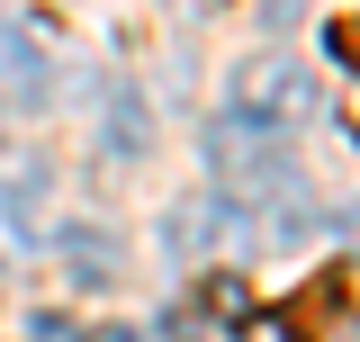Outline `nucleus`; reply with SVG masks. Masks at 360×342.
<instances>
[{
    "label": "nucleus",
    "instance_id": "nucleus-3",
    "mask_svg": "<svg viewBox=\"0 0 360 342\" xmlns=\"http://www.w3.org/2000/svg\"><path fill=\"white\" fill-rule=\"evenodd\" d=\"M198 306H207L217 324H243V315H252V289H243L234 270H207V279H198Z\"/></svg>",
    "mask_w": 360,
    "mask_h": 342
},
{
    "label": "nucleus",
    "instance_id": "nucleus-2",
    "mask_svg": "<svg viewBox=\"0 0 360 342\" xmlns=\"http://www.w3.org/2000/svg\"><path fill=\"white\" fill-rule=\"evenodd\" d=\"M217 171H234V189L288 198V153L270 144V127H243V118H225V127H217Z\"/></svg>",
    "mask_w": 360,
    "mask_h": 342
},
{
    "label": "nucleus",
    "instance_id": "nucleus-9",
    "mask_svg": "<svg viewBox=\"0 0 360 342\" xmlns=\"http://www.w3.org/2000/svg\"><path fill=\"white\" fill-rule=\"evenodd\" d=\"M27 342H72V324L63 315H27Z\"/></svg>",
    "mask_w": 360,
    "mask_h": 342
},
{
    "label": "nucleus",
    "instance_id": "nucleus-6",
    "mask_svg": "<svg viewBox=\"0 0 360 342\" xmlns=\"http://www.w3.org/2000/svg\"><path fill=\"white\" fill-rule=\"evenodd\" d=\"M207 225H217V208H207V198L172 208V253H198V243H207Z\"/></svg>",
    "mask_w": 360,
    "mask_h": 342
},
{
    "label": "nucleus",
    "instance_id": "nucleus-8",
    "mask_svg": "<svg viewBox=\"0 0 360 342\" xmlns=\"http://www.w3.org/2000/svg\"><path fill=\"white\" fill-rule=\"evenodd\" d=\"M324 45H333L342 63H360V18H333V27H324Z\"/></svg>",
    "mask_w": 360,
    "mask_h": 342
},
{
    "label": "nucleus",
    "instance_id": "nucleus-1",
    "mask_svg": "<svg viewBox=\"0 0 360 342\" xmlns=\"http://www.w3.org/2000/svg\"><path fill=\"white\" fill-rule=\"evenodd\" d=\"M307 99H315V82L288 54H252V63L234 72V118H243V127H297Z\"/></svg>",
    "mask_w": 360,
    "mask_h": 342
},
{
    "label": "nucleus",
    "instance_id": "nucleus-10",
    "mask_svg": "<svg viewBox=\"0 0 360 342\" xmlns=\"http://www.w3.org/2000/svg\"><path fill=\"white\" fill-rule=\"evenodd\" d=\"M108 342H135V334H108Z\"/></svg>",
    "mask_w": 360,
    "mask_h": 342
},
{
    "label": "nucleus",
    "instance_id": "nucleus-4",
    "mask_svg": "<svg viewBox=\"0 0 360 342\" xmlns=\"http://www.w3.org/2000/svg\"><path fill=\"white\" fill-rule=\"evenodd\" d=\"M0 72L18 82V99H37V90H45V63L27 54V37H18V27H0Z\"/></svg>",
    "mask_w": 360,
    "mask_h": 342
},
{
    "label": "nucleus",
    "instance_id": "nucleus-7",
    "mask_svg": "<svg viewBox=\"0 0 360 342\" xmlns=\"http://www.w3.org/2000/svg\"><path fill=\"white\" fill-rule=\"evenodd\" d=\"M63 243H72V270H82V279H108V270H117V253H99V234H90V225H72Z\"/></svg>",
    "mask_w": 360,
    "mask_h": 342
},
{
    "label": "nucleus",
    "instance_id": "nucleus-5",
    "mask_svg": "<svg viewBox=\"0 0 360 342\" xmlns=\"http://www.w3.org/2000/svg\"><path fill=\"white\" fill-rule=\"evenodd\" d=\"M108 135H117V153H144V108L127 90H108Z\"/></svg>",
    "mask_w": 360,
    "mask_h": 342
}]
</instances>
